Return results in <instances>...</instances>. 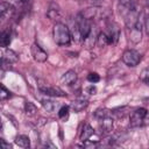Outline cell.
<instances>
[{"mask_svg":"<svg viewBox=\"0 0 149 149\" xmlns=\"http://www.w3.org/2000/svg\"><path fill=\"white\" fill-rule=\"evenodd\" d=\"M52 36H54V41L58 45H69L72 38L69 27L62 22H58L54 26Z\"/></svg>","mask_w":149,"mask_h":149,"instance_id":"obj_1","label":"cell"},{"mask_svg":"<svg viewBox=\"0 0 149 149\" xmlns=\"http://www.w3.org/2000/svg\"><path fill=\"white\" fill-rule=\"evenodd\" d=\"M76 23L78 24V28H79V31H80V35H81V38L83 40H86L90 34H91V23H90V20L86 19L81 13L77 15L76 17Z\"/></svg>","mask_w":149,"mask_h":149,"instance_id":"obj_2","label":"cell"},{"mask_svg":"<svg viewBox=\"0 0 149 149\" xmlns=\"http://www.w3.org/2000/svg\"><path fill=\"white\" fill-rule=\"evenodd\" d=\"M122 62L127 66H136L141 62V54L136 50L128 49L122 54Z\"/></svg>","mask_w":149,"mask_h":149,"instance_id":"obj_3","label":"cell"},{"mask_svg":"<svg viewBox=\"0 0 149 149\" xmlns=\"http://www.w3.org/2000/svg\"><path fill=\"white\" fill-rule=\"evenodd\" d=\"M147 113H148V111L146 108H137V109H135L133 112L132 116H130V121H129L130 127H139V126L143 125Z\"/></svg>","mask_w":149,"mask_h":149,"instance_id":"obj_4","label":"cell"},{"mask_svg":"<svg viewBox=\"0 0 149 149\" xmlns=\"http://www.w3.org/2000/svg\"><path fill=\"white\" fill-rule=\"evenodd\" d=\"M142 38V21H141V14L136 21V23L130 28V33H129V40L133 43H139Z\"/></svg>","mask_w":149,"mask_h":149,"instance_id":"obj_5","label":"cell"},{"mask_svg":"<svg viewBox=\"0 0 149 149\" xmlns=\"http://www.w3.org/2000/svg\"><path fill=\"white\" fill-rule=\"evenodd\" d=\"M30 52H31V56L36 61V62H40V63H43L48 59V54L37 44V43H34L30 48Z\"/></svg>","mask_w":149,"mask_h":149,"instance_id":"obj_6","label":"cell"},{"mask_svg":"<svg viewBox=\"0 0 149 149\" xmlns=\"http://www.w3.org/2000/svg\"><path fill=\"white\" fill-rule=\"evenodd\" d=\"M38 90L43 94H47V95H51V97H66V93L63 90H61L59 87H56V86H43V85H40Z\"/></svg>","mask_w":149,"mask_h":149,"instance_id":"obj_7","label":"cell"},{"mask_svg":"<svg viewBox=\"0 0 149 149\" xmlns=\"http://www.w3.org/2000/svg\"><path fill=\"white\" fill-rule=\"evenodd\" d=\"M113 126H114V121L111 116H106L104 119L100 120L99 122V128H100V132L101 134L104 135H107V134H111L112 130H113Z\"/></svg>","mask_w":149,"mask_h":149,"instance_id":"obj_8","label":"cell"},{"mask_svg":"<svg viewBox=\"0 0 149 149\" xmlns=\"http://www.w3.org/2000/svg\"><path fill=\"white\" fill-rule=\"evenodd\" d=\"M17 61H19V57L13 50H10V49H6L5 50L3 56H2V66H5L6 64L10 65L13 63H16Z\"/></svg>","mask_w":149,"mask_h":149,"instance_id":"obj_9","label":"cell"},{"mask_svg":"<svg viewBox=\"0 0 149 149\" xmlns=\"http://www.w3.org/2000/svg\"><path fill=\"white\" fill-rule=\"evenodd\" d=\"M14 13V7L8 2H1L0 3V16L2 20L8 19Z\"/></svg>","mask_w":149,"mask_h":149,"instance_id":"obj_10","label":"cell"},{"mask_svg":"<svg viewBox=\"0 0 149 149\" xmlns=\"http://www.w3.org/2000/svg\"><path fill=\"white\" fill-rule=\"evenodd\" d=\"M61 80H62L63 84H65V85H68V86L74 84L76 80H77V73H76V71H73V70H68V71L62 76Z\"/></svg>","mask_w":149,"mask_h":149,"instance_id":"obj_11","label":"cell"},{"mask_svg":"<svg viewBox=\"0 0 149 149\" xmlns=\"http://www.w3.org/2000/svg\"><path fill=\"white\" fill-rule=\"evenodd\" d=\"M93 134H94V129L92 128L91 125L86 123V125H84V127H83V129H81V133H80L79 139H80L81 142H85V141H88V139H90Z\"/></svg>","mask_w":149,"mask_h":149,"instance_id":"obj_12","label":"cell"},{"mask_svg":"<svg viewBox=\"0 0 149 149\" xmlns=\"http://www.w3.org/2000/svg\"><path fill=\"white\" fill-rule=\"evenodd\" d=\"M88 105V101L86 99H78V100H74L73 102H71V109L76 113H79L81 112L84 108H86Z\"/></svg>","mask_w":149,"mask_h":149,"instance_id":"obj_13","label":"cell"},{"mask_svg":"<svg viewBox=\"0 0 149 149\" xmlns=\"http://www.w3.org/2000/svg\"><path fill=\"white\" fill-rule=\"evenodd\" d=\"M12 42V33L10 29H5L0 35V45L2 48H7Z\"/></svg>","mask_w":149,"mask_h":149,"instance_id":"obj_14","label":"cell"},{"mask_svg":"<svg viewBox=\"0 0 149 149\" xmlns=\"http://www.w3.org/2000/svg\"><path fill=\"white\" fill-rule=\"evenodd\" d=\"M14 142H15L16 146H19L21 148H29V146H30V140L26 135H19V136H16L15 140H14Z\"/></svg>","mask_w":149,"mask_h":149,"instance_id":"obj_15","label":"cell"},{"mask_svg":"<svg viewBox=\"0 0 149 149\" xmlns=\"http://www.w3.org/2000/svg\"><path fill=\"white\" fill-rule=\"evenodd\" d=\"M47 15H48V17L51 19V20H56V19H58V17L61 16V10H59L58 6H56V5H51L50 8H49L48 12H47Z\"/></svg>","mask_w":149,"mask_h":149,"instance_id":"obj_16","label":"cell"},{"mask_svg":"<svg viewBox=\"0 0 149 149\" xmlns=\"http://www.w3.org/2000/svg\"><path fill=\"white\" fill-rule=\"evenodd\" d=\"M107 44H109L107 34L106 33H99V35L97 36V45L102 48V47H106Z\"/></svg>","mask_w":149,"mask_h":149,"instance_id":"obj_17","label":"cell"},{"mask_svg":"<svg viewBox=\"0 0 149 149\" xmlns=\"http://www.w3.org/2000/svg\"><path fill=\"white\" fill-rule=\"evenodd\" d=\"M24 112H26L27 115H30V116L35 115L37 113V107L31 101H26L24 102Z\"/></svg>","mask_w":149,"mask_h":149,"instance_id":"obj_18","label":"cell"},{"mask_svg":"<svg viewBox=\"0 0 149 149\" xmlns=\"http://www.w3.org/2000/svg\"><path fill=\"white\" fill-rule=\"evenodd\" d=\"M41 104H42L43 108H44L47 112H54L55 108H56V106H57V104H56L55 101H52V100H48V99L42 100Z\"/></svg>","mask_w":149,"mask_h":149,"instance_id":"obj_19","label":"cell"},{"mask_svg":"<svg viewBox=\"0 0 149 149\" xmlns=\"http://www.w3.org/2000/svg\"><path fill=\"white\" fill-rule=\"evenodd\" d=\"M111 114H112L111 111L107 109V108H99V109H97V111L94 112V116H95L98 120H101V119H104V118H106V116H109Z\"/></svg>","mask_w":149,"mask_h":149,"instance_id":"obj_20","label":"cell"},{"mask_svg":"<svg viewBox=\"0 0 149 149\" xmlns=\"http://www.w3.org/2000/svg\"><path fill=\"white\" fill-rule=\"evenodd\" d=\"M70 114V107L69 106H62L58 111V118L62 120H66Z\"/></svg>","mask_w":149,"mask_h":149,"instance_id":"obj_21","label":"cell"},{"mask_svg":"<svg viewBox=\"0 0 149 149\" xmlns=\"http://www.w3.org/2000/svg\"><path fill=\"white\" fill-rule=\"evenodd\" d=\"M87 80L90 81V83H98L99 80H100V77H99V74L98 73H95V72H91V73H88V76H87Z\"/></svg>","mask_w":149,"mask_h":149,"instance_id":"obj_22","label":"cell"},{"mask_svg":"<svg viewBox=\"0 0 149 149\" xmlns=\"http://www.w3.org/2000/svg\"><path fill=\"white\" fill-rule=\"evenodd\" d=\"M12 94H10V92L3 86V85H1V93H0V98H1V100H6L7 98H9Z\"/></svg>","mask_w":149,"mask_h":149,"instance_id":"obj_23","label":"cell"},{"mask_svg":"<svg viewBox=\"0 0 149 149\" xmlns=\"http://www.w3.org/2000/svg\"><path fill=\"white\" fill-rule=\"evenodd\" d=\"M141 80L144 81L149 86V68H147L146 70H143V72L141 73Z\"/></svg>","mask_w":149,"mask_h":149,"instance_id":"obj_24","label":"cell"},{"mask_svg":"<svg viewBox=\"0 0 149 149\" xmlns=\"http://www.w3.org/2000/svg\"><path fill=\"white\" fill-rule=\"evenodd\" d=\"M144 28H146L147 35H149V5L147 7V14H146V19H144Z\"/></svg>","mask_w":149,"mask_h":149,"instance_id":"obj_25","label":"cell"},{"mask_svg":"<svg viewBox=\"0 0 149 149\" xmlns=\"http://www.w3.org/2000/svg\"><path fill=\"white\" fill-rule=\"evenodd\" d=\"M86 92L88 93V94H95V92H97V88H95V86H90V87H87L86 88Z\"/></svg>","mask_w":149,"mask_h":149,"instance_id":"obj_26","label":"cell"},{"mask_svg":"<svg viewBox=\"0 0 149 149\" xmlns=\"http://www.w3.org/2000/svg\"><path fill=\"white\" fill-rule=\"evenodd\" d=\"M92 5H94V6H100L102 2H104V0H88Z\"/></svg>","mask_w":149,"mask_h":149,"instance_id":"obj_27","label":"cell"},{"mask_svg":"<svg viewBox=\"0 0 149 149\" xmlns=\"http://www.w3.org/2000/svg\"><path fill=\"white\" fill-rule=\"evenodd\" d=\"M0 143H1V147H2V148H5V149H9V147H10L8 143H6V142H5V140H3V139H1V140H0Z\"/></svg>","mask_w":149,"mask_h":149,"instance_id":"obj_28","label":"cell"},{"mask_svg":"<svg viewBox=\"0 0 149 149\" xmlns=\"http://www.w3.org/2000/svg\"><path fill=\"white\" fill-rule=\"evenodd\" d=\"M119 1H120V3L123 5V6H129L130 2H132V0H119Z\"/></svg>","mask_w":149,"mask_h":149,"instance_id":"obj_29","label":"cell"},{"mask_svg":"<svg viewBox=\"0 0 149 149\" xmlns=\"http://www.w3.org/2000/svg\"><path fill=\"white\" fill-rule=\"evenodd\" d=\"M15 1H16L19 5H24V3H27L29 0H15Z\"/></svg>","mask_w":149,"mask_h":149,"instance_id":"obj_30","label":"cell"},{"mask_svg":"<svg viewBox=\"0 0 149 149\" xmlns=\"http://www.w3.org/2000/svg\"><path fill=\"white\" fill-rule=\"evenodd\" d=\"M143 101H144L146 104H149V98H144V99H143Z\"/></svg>","mask_w":149,"mask_h":149,"instance_id":"obj_31","label":"cell"}]
</instances>
